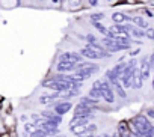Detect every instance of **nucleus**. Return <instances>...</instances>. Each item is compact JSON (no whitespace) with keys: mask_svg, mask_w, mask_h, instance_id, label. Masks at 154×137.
<instances>
[{"mask_svg":"<svg viewBox=\"0 0 154 137\" xmlns=\"http://www.w3.org/2000/svg\"><path fill=\"white\" fill-rule=\"evenodd\" d=\"M145 36H146L148 39H152V41H154V29L148 27V29L145 30Z\"/></svg>","mask_w":154,"mask_h":137,"instance_id":"obj_23","label":"nucleus"},{"mask_svg":"<svg viewBox=\"0 0 154 137\" xmlns=\"http://www.w3.org/2000/svg\"><path fill=\"white\" fill-rule=\"evenodd\" d=\"M88 98H91L92 101L98 103V101L101 100V94H100V91H98V89H94V88H91V91H89V94H88Z\"/></svg>","mask_w":154,"mask_h":137,"instance_id":"obj_16","label":"nucleus"},{"mask_svg":"<svg viewBox=\"0 0 154 137\" xmlns=\"http://www.w3.org/2000/svg\"><path fill=\"white\" fill-rule=\"evenodd\" d=\"M142 76H140V71H139V66L134 68V71H133V76H131V88L134 89H140L142 88Z\"/></svg>","mask_w":154,"mask_h":137,"instance_id":"obj_10","label":"nucleus"},{"mask_svg":"<svg viewBox=\"0 0 154 137\" xmlns=\"http://www.w3.org/2000/svg\"><path fill=\"white\" fill-rule=\"evenodd\" d=\"M86 41H88V44H98V39H97L92 33L86 35Z\"/></svg>","mask_w":154,"mask_h":137,"instance_id":"obj_22","label":"nucleus"},{"mask_svg":"<svg viewBox=\"0 0 154 137\" xmlns=\"http://www.w3.org/2000/svg\"><path fill=\"white\" fill-rule=\"evenodd\" d=\"M148 62H149V66H151V68H154V53L148 57Z\"/></svg>","mask_w":154,"mask_h":137,"instance_id":"obj_25","label":"nucleus"},{"mask_svg":"<svg viewBox=\"0 0 154 137\" xmlns=\"http://www.w3.org/2000/svg\"><path fill=\"white\" fill-rule=\"evenodd\" d=\"M71 109H72V104L69 101H59V103H54L53 113L62 118L63 115H66L68 112H71Z\"/></svg>","mask_w":154,"mask_h":137,"instance_id":"obj_7","label":"nucleus"},{"mask_svg":"<svg viewBox=\"0 0 154 137\" xmlns=\"http://www.w3.org/2000/svg\"><path fill=\"white\" fill-rule=\"evenodd\" d=\"M92 88L94 89H98L100 94H101V100H104L107 104H113L115 101V92L110 86V83L107 80H97L92 83Z\"/></svg>","mask_w":154,"mask_h":137,"instance_id":"obj_3","label":"nucleus"},{"mask_svg":"<svg viewBox=\"0 0 154 137\" xmlns=\"http://www.w3.org/2000/svg\"><path fill=\"white\" fill-rule=\"evenodd\" d=\"M0 137H2V134H0Z\"/></svg>","mask_w":154,"mask_h":137,"instance_id":"obj_36","label":"nucleus"},{"mask_svg":"<svg viewBox=\"0 0 154 137\" xmlns=\"http://www.w3.org/2000/svg\"><path fill=\"white\" fill-rule=\"evenodd\" d=\"M88 3H89V6H97L98 5V0H88Z\"/></svg>","mask_w":154,"mask_h":137,"instance_id":"obj_26","label":"nucleus"},{"mask_svg":"<svg viewBox=\"0 0 154 137\" xmlns=\"http://www.w3.org/2000/svg\"><path fill=\"white\" fill-rule=\"evenodd\" d=\"M94 137H110V134H98V136H94Z\"/></svg>","mask_w":154,"mask_h":137,"instance_id":"obj_28","label":"nucleus"},{"mask_svg":"<svg viewBox=\"0 0 154 137\" xmlns=\"http://www.w3.org/2000/svg\"><path fill=\"white\" fill-rule=\"evenodd\" d=\"M53 2H59V0H53Z\"/></svg>","mask_w":154,"mask_h":137,"instance_id":"obj_33","label":"nucleus"},{"mask_svg":"<svg viewBox=\"0 0 154 137\" xmlns=\"http://www.w3.org/2000/svg\"><path fill=\"white\" fill-rule=\"evenodd\" d=\"M152 91H154V76H152Z\"/></svg>","mask_w":154,"mask_h":137,"instance_id":"obj_31","label":"nucleus"},{"mask_svg":"<svg viewBox=\"0 0 154 137\" xmlns=\"http://www.w3.org/2000/svg\"><path fill=\"white\" fill-rule=\"evenodd\" d=\"M35 130H38V127H36L33 122H27V124L24 125V131H26V134H29V136H30Z\"/></svg>","mask_w":154,"mask_h":137,"instance_id":"obj_21","label":"nucleus"},{"mask_svg":"<svg viewBox=\"0 0 154 137\" xmlns=\"http://www.w3.org/2000/svg\"><path fill=\"white\" fill-rule=\"evenodd\" d=\"M110 86H112L113 92H116V94L119 95V98H127V92H125V89L122 88V85L119 83V80H118V82H113Z\"/></svg>","mask_w":154,"mask_h":137,"instance_id":"obj_15","label":"nucleus"},{"mask_svg":"<svg viewBox=\"0 0 154 137\" xmlns=\"http://www.w3.org/2000/svg\"><path fill=\"white\" fill-rule=\"evenodd\" d=\"M137 66V62L134 59H131L130 62L125 63V68H124V71L119 77V83L122 85L124 89L127 88H131V76H133V71H134V68Z\"/></svg>","mask_w":154,"mask_h":137,"instance_id":"obj_4","label":"nucleus"},{"mask_svg":"<svg viewBox=\"0 0 154 137\" xmlns=\"http://www.w3.org/2000/svg\"><path fill=\"white\" fill-rule=\"evenodd\" d=\"M101 44H103V48H104L107 53H116V51L128 50V48L131 47L130 39H125V38H116V39L103 38Z\"/></svg>","mask_w":154,"mask_h":137,"instance_id":"obj_2","label":"nucleus"},{"mask_svg":"<svg viewBox=\"0 0 154 137\" xmlns=\"http://www.w3.org/2000/svg\"><path fill=\"white\" fill-rule=\"evenodd\" d=\"M24 137H29V136H24Z\"/></svg>","mask_w":154,"mask_h":137,"instance_id":"obj_35","label":"nucleus"},{"mask_svg":"<svg viewBox=\"0 0 154 137\" xmlns=\"http://www.w3.org/2000/svg\"><path fill=\"white\" fill-rule=\"evenodd\" d=\"M125 26V30L128 32V35H131L133 38H143L145 36V32L136 26H131V24H124Z\"/></svg>","mask_w":154,"mask_h":137,"instance_id":"obj_11","label":"nucleus"},{"mask_svg":"<svg viewBox=\"0 0 154 137\" xmlns=\"http://www.w3.org/2000/svg\"><path fill=\"white\" fill-rule=\"evenodd\" d=\"M79 53H80L82 57H86V59H89V60L104 59V57H109V56H110V53H107V51L103 48V45H100V44H86Z\"/></svg>","mask_w":154,"mask_h":137,"instance_id":"obj_1","label":"nucleus"},{"mask_svg":"<svg viewBox=\"0 0 154 137\" xmlns=\"http://www.w3.org/2000/svg\"><path fill=\"white\" fill-rule=\"evenodd\" d=\"M59 62H66V63H80L83 62V57L80 56V53H74V51H66V53H62L59 56Z\"/></svg>","mask_w":154,"mask_h":137,"instance_id":"obj_6","label":"nucleus"},{"mask_svg":"<svg viewBox=\"0 0 154 137\" xmlns=\"http://www.w3.org/2000/svg\"><path fill=\"white\" fill-rule=\"evenodd\" d=\"M89 18H91V23H101V20H104V14L103 12H95Z\"/></svg>","mask_w":154,"mask_h":137,"instance_id":"obj_20","label":"nucleus"},{"mask_svg":"<svg viewBox=\"0 0 154 137\" xmlns=\"http://www.w3.org/2000/svg\"><path fill=\"white\" fill-rule=\"evenodd\" d=\"M139 51H140V50H139V48H136V50H133V51L130 53V56H131V57H134V56H137V54H139Z\"/></svg>","mask_w":154,"mask_h":137,"instance_id":"obj_27","label":"nucleus"},{"mask_svg":"<svg viewBox=\"0 0 154 137\" xmlns=\"http://www.w3.org/2000/svg\"><path fill=\"white\" fill-rule=\"evenodd\" d=\"M145 116L149 118V119H154V109H148L146 113H145Z\"/></svg>","mask_w":154,"mask_h":137,"instance_id":"obj_24","label":"nucleus"},{"mask_svg":"<svg viewBox=\"0 0 154 137\" xmlns=\"http://www.w3.org/2000/svg\"><path fill=\"white\" fill-rule=\"evenodd\" d=\"M151 70L152 68L149 66V62H148V57H143L142 62H140V66H139V71H140V76H142V80H148L149 79V74H151Z\"/></svg>","mask_w":154,"mask_h":137,"instance_id":"obj_9","label":"nucleus"},{"mask_svg":"<svg viewBox=\"0 0 154 137\" xmlns=\"http://www.w3.org/2000/svg\"><path fill=\"white\" fill-rule=\"evenodd\" d=\"M57 98H59V94L42 95V97H39V103H41V104H44V106H50V104H54Z\"/></svg>","mask_w":154,"mask_h":137,"instance_id":"obj_12","label":"nucleus"},{"mask_svg":"<svg viewBox=\"0 0 154 137\" xmlns=\"http://www.w3.org/2000/svg\"><path fill=\"white\" fill-rule=\"evenodd\" d=\"M75 66L74 63H66V62H57L56 65V71L57 74H72L75 71Z\"/></svg>","mask_w":154,"mask_h":137,"instance_id":"obj_8","label":"nucleus"},{"mask_svg":"<svg viewBox=\"0 0 154 137\" xmlns=\"http://www.w3.org/2000/svg\"><path fill=\"white\" fill-rule=\"evenodd\" d=\"M60 2H65V0H60Z\"/></svg>","mask_w":154,"mask_h":137,"instance_id":"obj_34","label":"nucleus"},{"mask_svg":"<svg viewBox=\"0 0 154 137\" xmlns=\"http://www.w3.org/2000/svg\"><path fill=\"white\" fill-rule=\"evenodd\" d=\"M42 86L44 88H47V89H51V91H54L56 94H63V92H66V91H69V86L66 85V83H62V82H57V80H54V79H47V80H44L42 82Z\"/></svg>","mask_w":154,"mask_h":137,"instance_id":"obj_5","label":"nucleus"},{"mask_svg":"<svg viewBox=\"0 0 154 137\" xmlns=\"http://www.w3.org/2000/svg\"><path fill=\"white\" fill-rule=\"evenodd\" d=\"M130 21L133 23V26H136V27H139V29H148V21L145 20V18H142V17H131L130 18Z\"/></svg>","mask_w":154,"mask_h":137,"instance_id":"obj_14","label":"nucleus"},{"mask_svg":"<svg viewBox=\"0 0 154 137\" xmlns=\"http://www.w3.org/2000/svg\"><path fill=\"white\" fill-rule=\"evenodd\" d=\"M128 137H140V136H137V134H134V133H130Z\"/></svg>","mask_w":154,"mask_h":137,"instance_id":"obj_29","label":"nucleus"},{"mask_svg":"<svg viewBox=\"0 0 154 137\" xmlns=\"http://www.w3.org/2000/svg\"><path fill=\"white\" fill-rule=\"evenodd\" d=\"M80 104H83L85 107H89V109H95L98 103L92 101V100H91V98H88V97H82V98H80Z\"/></svg>","mask_w":154,"mask_h":137,"instance_id":"obj_17","label":"nucleus"},{"mask_svg":"<svg viewBox=\"0 0 154 137\" xmlns=\"http://www.w3.org/2000/svg\"><path fill=\"white\" fill-rule=\"evenodd\" d=\"M109 2H110V0H109Z\"/></svg>","mask_w":154,"mask_h":137,"instance_id":"obj_37","label":"nucleus"},{"mask_svg":"<svg viewBox=\"0 0 154 137\" xmlns=\"http://www.w3.org/2000/svg\"><path fill=\"white\" fill-rule=\"evenodd\" d=\"M2 107H3V104H2V101H0V110H2Z\"/></svg>","mask_w":154,"mask_h":137,"instance_id":"obj_32","label":"nucleus"},{"mask_svg":"<svg viewBox=\"0 0 154 137\" xmlns=\"http://www.w3.org/2000/svg\"><path fill=\"white\" fill-rule=\"evenodd\" d=\"M85 128H86V125H75V127H71V128H69V131H71L74 136L79 137V136L85 131Z\"/></svg>","mask_w":154,"mask_h":137,"instance_id":"obj_18","label":"nucleus"},{"mask_svg":"<svg viewBox=\"0 0 154 137\" xmlns=\"http://www.w3.org/2000/svg\"><path fill=\"white\" fill-rule=\"evenodd\" d=\"M130 18H131V17H127V15L122 14V12H113V14H112V20H113L115 24H124L125 21H130Z\"/></svg>","mask_w":154,"mask_h":137,"instance_id":"obj_13","label":"nucleus"},{"mask_svg":"<svg viewBox=\"0 0 154 137\" xmlns=\"http://www.w3.org/2000/svg\"><path fill=\"white\" fill-rule=\"evenodd\" d=\"M92 26H94V27H95V29H97V30L101 33V35H104V38L107 36V32H109V29H107L106 26H103L101 23H92Z\"/></svg>","mask_w":154,"mask_h":137,"instance_id":"obj_19","label":"nucleus"},{"mask_svg":"<svg viewBox=\"0 0 154 137\" xmlns=\"http://www.w3.org/2000/svg\"><path fill=\"white\" fill-rule=\"evenodd\" d=\"M110 137H119V134H118V133H116V131H115V133H113V134H112V136H110Z\"/></svg>","mask_w":154,"mask_h":137,"instance_id":"obj_30","label":"nucleus"}]
</instances>
